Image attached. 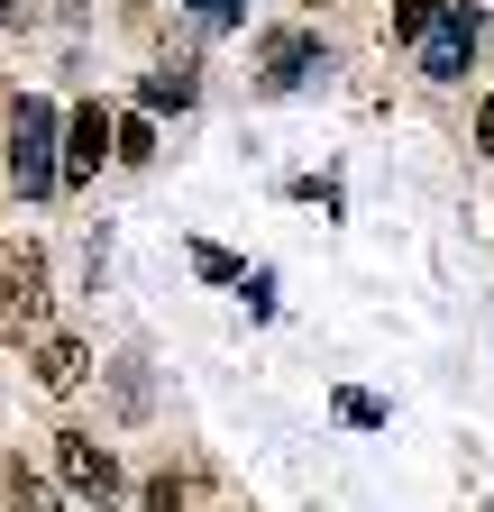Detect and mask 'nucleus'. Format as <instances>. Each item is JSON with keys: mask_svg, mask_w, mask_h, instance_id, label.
<instances>
[{"mask_svg": "<svg viewBox=\"0 0 494 512\" xmlns=\"http://www.w3.org/2000/svg\"><path fill=\"white\" fill-rule=\"evenodd\" d=\"M339 421H357V430H376V421H385V403H376V394H339Z\"/></svg>", "mask_w": 494, "mask_h": 512, "instance_id": "13", "label": "nucleus"}, {"mask_svg": "<svg viewBox=\"0 0 494 512\" xmlns=\"http://www.w3.org/2000/svg\"><path fill=\"white\" fill-rule=\"evenodd\" d=\"M101 156H110V119H101V101H83V110L65 119V183H92Z\"/></svg>", "mask_w": 494, "mask_h": 512, "instance_id": "5", "label": "nucleus"}, {"mask_svg": "<svg viewBox=\"0 0 494 512\" xmlns=\"http://www.w3.org/2000/svg\"><path fill=\"white\" fill-rule=\"evenodd\" d=\"M110 156H119V165H147V156H156V128H147V110L110 119Z\"/></svg>", "mask_w": 494, "mask_h": 512, "instance_id": "10", "label": "nucleus"}, {"mask_svg": "<svg viewBox=\"0 0 494 512\" xmlns=\"http://www.w3.org/2000/svg\"><path fill=\"white\" fill-rule=\"evenodd\" d=\"M83 375H92L83 339H37V384H46V394H83Z\"/></svg>", "mask_w": 494, "mask_h": 512, "instance_id": "7", "label": "nucleus"}, {"mask_svg": "<svg viewBox=\"0 0 494 512\" xmlns=\"http://www.w3.org/2000/svg\"><path fill=\"white\" fill-rule=\"evenodd\" d=\"M193 10H202L211 28H229V19H238V0H193Z\"/></svg>", "mask_w": 494, "mask_h": 512, "instance_id": "15", "label": "nucleus"}, {"mask_svg": "<svg viewBox=\"0 0 494 512\" xmlns=\"http://www.w3.org/2000/svg\"><path fill=\"white\" fill-rule=\"evenodd\" d=\"M0 302H10L19 320H46V247L37 238H0Z\"/></svg>", "mask_w": 494, "mask_h": 512, "instance_id": "3", "label": "nucleus"}, {"mask_svg": "<svg viewBox=\"0 0 494 512\" xmlns=\"http://www.w3.org/2000/svg\"><path fill=\"white\" fill-rule=\"evenodd\" d=\"M55 476H65V494H83V503H119V458H110L92 430H65V439H55Z\"/></svg>", "mask_w": 494, "mask_h": 512, "instance_id": "2", "label": "nucleus"}, {"mask_svg": "<svg viewBox=\"0 0 494 512\" xmlns=\"http://www.w3.org/2000/svg\"><path fill=\"white\" fill-rule=\"evenodd\" d=\"M440 10H449V0H394V37H430V28H440Z\"/></svg>", "mask_w": 494, "mask_h": 512, "instance_id": "11", "label": "nucleus"}, {"mask_svg": "<svg viewBox=\"0 0 494 512\" xmlns=\"http://www.w3.org/2000/svg\"><path fill=\"white\" fill-rule=\"evenodd\" d=\"M138 512H183V476H147L138 485Z\"/></svg>", "mask_w": 494, "mask_h": 512, "instance_id": "12", "label": "nucleus"}, {"mask_svg": "<svg viewBox=\"0 0 494 512\" xmlns=\"http://www.w3.org/2000/svg\"><path fill=\"white\" fill-rule=\"evenodd\" d=\"M476 156H485V165H494V92H485V101H476Z\"/></svg>", "mask_w": 494, "mask_h": 512, "instance_id": "14", "label": "nucleus"}, {"mask_svg": "<svg viewBox=\"0 0 494 512\" xmlns=\"http://www.w3.org/2000/svg\"><path fill=\"white\" fill-rule=\"evenodd\" d=\"M193 92H202V83H193V64H156V74L138 83L147 110H193Z\"/></svg>", "mask_w": 494, "mask_h": 512, "instance_id": "8", "label": "nucleus"}, {"mask_svg": "<svg viewBox=\"0 0 494 512\" xmlns=\"http://www.w3.org/2000/svg\"><path fill=\"white\" fill-rule=\"evenodd\" d=\"M0 19H10V10H0Z\"/></svg>", "mask_w": 494, "mask_h": 512, "instance_id": "16", "label": "nucleus"}, {"mask_svg": "<svg viewBox=\"0 0 494 512\" xmlns=\"http://www.w3.org/2000/svg\"><path fill=\"white\" fill-rule=\"evenodd\" d=\"M312 64H321V37H312V28H275V37H266V83H275V92H293Z\"/></svg>", "mask_w": 494, "mask_h": 512, "instance_id": "6", "label": "nucleus"}, {"mask_svg": "<svg viewBox=\"0 0 494 512\" xmlns=\"http://www.w3.org/2000/svg\"><path fill=\"white\" fill-rule=\"evenodd\" d=\"M0 485H10V512H55V485H46L28 458H10V467H0Z\"/></svg>", "mask_w": 494, "mask_h": 512, "instance_id": "9", "label": "nucleus"}, {"mask_svg": "<svg viewBox=\"0 0 494 512\" xmlns=\"http://www.w3.org/2000/svg\"><path fill=\"white\" fill-rule=\"evenodd\" d=\"M467 46H476V10H467V0H449L440 28L421 37V74H430V83H458V74H467Z\"/></svg>", "mask_w": 494, "mask_h": 512, "instance_id": "4", "label": "nucleus"}, {"mask_svg": "<svg viewBox=\"0 0 494 512\" xmlns=\"http://www.w3.org/2000/svg\"><path fill=\"white\" fill-rule=\"evenodd\" d=\"M65 128H55V110L46 101H19V119H10V174H19V192L28 202H46L55 183H65Z\"/></svg>", "mask_w": 494, "mask_h": 512, "instance_id": "1", "label": "nucleus"}]
</instances>
